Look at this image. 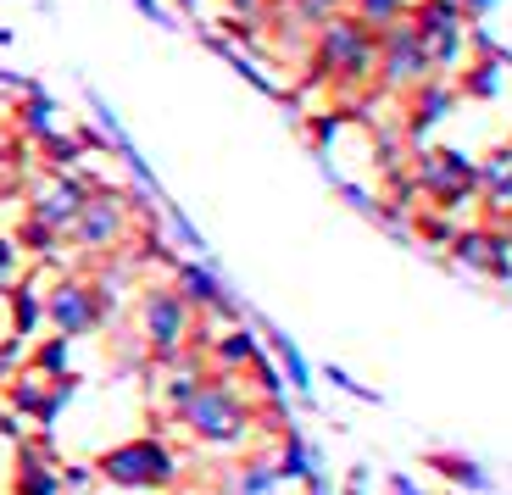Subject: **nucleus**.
I'll return each mask as SVG.
<instances>
[{"label":"nucleus","instance_id":"1","mask_svg":"<svg viewBox=\"0 0 512 495\" xmlns=\"http://www.w3.org/2000/svg\"><path fill=\"white\" fill-rule=\"evenodd\" d=\"M256 418H262V412H256L251 401H245L240 384L223 379V373H212V379H206L201 390H195L190 407L179 412V423H184V429H190L201 445H234Z\"/></svg>","mask_w":512,"mask_h":495},{"label":"nucleus","instance_id":"2","mask_svg":"<svg viewBox=\"0 0 512 495\" xmlns=\"http://www.w3.org/2000/svg\"><path fill=\"white\" fill-rule=\"evenodd\" d=\"M134 323H140V340H145V356L151 362H173V356L190 345V329H195V312L173 284H145L134 295Z\"/></svg>","mask_w":512,"mask_h":495},{"label":"nucleus","instance_id":"3","mask_svg":"<svg viewBox=\"0 0 512 495\" xmlns=\"http://www.w3.org/2000/svg\"><path fill=\"white\" fill-rule=\"evenodd\" d=\"M134 229H140V223H134L128 190H112V184L95 178L90 195H84V206H78V217H73V229H67V240H73L84 256H112V251L128 245Z\"/></svg>","mask_w":512,"mask_h":495},{"label":"nucleus","instance_id":"4","mask_svg":"<svg viewBox=\"0 0 512 495\" xmlns=\"http://www.w3.org/2000/svg\"><path fill=\"white\" fill-rule=\"evenodd\" d=\"M112 312H117V295L106 290V284L84 279V273H67V279H56L51 290H45V329L67 334V340L95 334Z\"/></svg>","mask_w":512,"mask_h":495},{"label":"nucleus","instance_id":"5","mask_svg":"<svg viewBox=\"0 0 512 495\" xmlns=\"http://www.w3.org/2000/svg\"><path fill=\"white\" fill-rule=\"evenodd\" d=\"M95 473H101L106 484H117V490H167V484L179 479V457L167 451V440L140 434V440L112 445V451L95 462Z\"/></svg>","mask_w":512,"mask_h":495},{"label":"nucleus","instance_id":"6","mask_svg":"<svg viewBox=\"0 0 512 495\" xmlns=\"http://www.w3.org/2000/svg\"><path fill=\"white\" fill-rule=\"evenodd\" d=\"M407 173H412V190H418V206H440V212H451V206H468L474 201V162L462 151H446V145H435V151H412L407 156Z\"/></svg>","mask_w":512,"mask_h":495},{"label":"nucleus","instance_id":"7","mask_svg":"<svg viewBox=\"0 0 512 495\" xmlns=\"http://www.w3.org/2000/svg\"><path fill=\"white\" fill-rule=\"evenodd\" d=\"M435 78V62H429V45L418 39V28L407 17L379 28V67H373V89L384 95H407L412 84Z\"/></svg>","mask_w":512,"mask_h":495},{"label":"nucleus","instance_id":"8","mask_svg":"<svg viewBox=\"0 0 512 495\" xmlns=\"http://www.w3.org/2000/svg\"><path fill=\"white\" fill-rule=\"evenodd\" d=\"M90 184L95 178L78 173V167L73 173H45V167H39L34 190H28V217L67 240V229H73V217H78V206H84V195H90Z\"/></svg>","mask_w":512,"mask_h":495},{"label":"nucleus","instance_id":"9","mask_svg":"<svg viewBox=\"0 0 512 495\" xmlns=\"http://www.w3.org/2000/svg\"><path fill=\"white\" fill-rule=\"evenodd\" d=\"M6 117H12L6 128H12V134H17L23 145L51 140L56 128H62V106H56L51 95H45V89H28V95H17V106H12Z\"/></svg>","mask_w":512,"mask_h":495},{"label":"nucleus","instance_id":"10","mask_svg":"<svg viewBox=\"0 0 512 495\" xmlns=\"http://www.w3.org/2000/svg\"><path fill=\"white\" fill-rule=\"evenodd\" d=\"M6 312H12L17 340H34V334L45 329V290H39V279H17L12 290H6Z\"/></svg>","mask_w":512,"mask_h":495},{"label":"nucleus","instance_id":"11","mask_svg":"<svg viewBox=\"0 0 512 495\" xmlns=\"http://www.w3.org/2000/svg\"><path fill=\"white\" fill-rule=\"evenodd\" d=\"M17 495H62V473H56V457L45 462L39 445H17Z\"/></svg>","mask_w":512,"mask_h":495},{"label":"nucleus","instance_id":"12","mask_svg":"<svg viewBox=\"0 0 512 495\" xmlns=\"http://www.w3.org/2000/svg\"><path fill=\"white\" fill-rule=\"evenodd\" d=\"M34 373H45V379H67L73 373V340L67 334H51V340L34 345V362H28Z\"/></svg>","mask_w":512,"mask_h":495},{"label":"nucleus","instance_id":"13","mask_svg":"<svg viewBox=\"0 0 512 495\" xmlns=\"http://www.w3.org/2000/svg\"><path fill=\"white\" fill-rule=\"evenodd\" d=\"M346 12L357 17V23H368V28H384V23H396V17L407 12V0H346Z\"/></svg>","mask_w":512,"mask_h":495},{"label":"nucleus","instance_id":"14","mask_svg":"<svg viewBox=\"0 0 512 495\" xmlns=\"http://www.w3.org/2000/svg\"><path fill=\"white\" fill-rule=\"evenodd\" d=\"M12 240L23 245L28 256H45V262H51V256H56V245H62V234H51V229H45V223H34V217L23 212V229H17Z\"/></svg>","mask_w":512,"mask_h":495},{"label":"nucleus","instance_id":"15","mask_svg":"<svg viewBox=\"0 0 512 495\" xmlns=\"http://www.w3.org/2000/svg\"><path fill=\"white\" fill-rule=\"evenodd\" d=\"M17 279H23V245L12 234H0V295L12 290Z\"/></svg>","mask_w":512,"mask_h":495},{"label":"nucleus","instance_id":"16","mask_svg":"<svg viewBox=\"0 0 512 495\" xmlns=\"http://www.w3.org/2000/svg\"><path fill=\"white\" fill-rule=\"evenodd\" d=\"M340 123H346L340 112H318V117H307V145L329 151V145H334V134H340Z\"/></svg>","mask_w":512,"mask_h":495},{"label":"nucleus","instance_id":"17","mask_svg":"<svg viewBox=\"0 0 512 495\" xmlns=\"http://www.w3.org/2000/svg\"><path fill=\"white\" fill-rule=\"evenodd\" d=\"M435 468L446 473V479H457V484H479V468L474 462H462V457H435Z\"/></svg>","mask_w":512,"mask_h":495},{"label":"nucleus","instance_id":"18","mask_svg":"<svg viewBox=\"0 0 512 495\" xmlns=\"http://www.w3.org/2000/svg\"><path fill=\"white\" fill-rule=\"evenodd\" d=\"M490 6H496V0H462V17H485Z\"/></svg>","mask_w":512,"mask_h":495},{"label":"nucleus","instance_id":"19","mask_svg":"<svg viewBox=\"0 0 512 495\" xmlns=\"http://www.w3.org/2000/svg\"><path fill=\"white\" fill-rule=\"evenodd\" d=\"M134 6H140V12L151 17V23H167V12H162V6H156V0H134Z\"/></svg>","mask_w":512,"mask_h":495},{"label":"nucleus","instance_id":"20","mask_svg":"<svg viewBox=\"0 0 512 495\" xmlns=\"http://www.w3.org/2000/svg\"><path fill=\"white\" fill-rule=\"evenodd\" d=\"M0 128H6V101H0Z\"/></svg>","mask_w":512,"mask_h":495}]
</instances>
